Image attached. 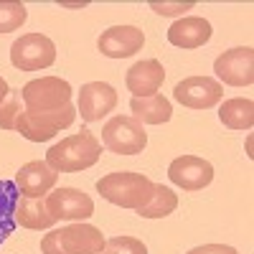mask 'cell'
I'll return each mask as SVG.
<instances>
[{
    "label": "cell",
    "instance_id": "6da1fadb",
    "mask_svg": "<svg viewBox=\"0 0 254 254\" xmlns=\"http://www.w3.org/2000/svg\"><path fill=\"white\" fill-rule=\"evenodd\" d=\"M99 155H102V142L97 140V135L89 130H81L51 145L44 160L56 173H79L92 168L99 160Z\"/></svg>",
    "mask_w": 254,
    "mask_h": 254
},
{
    "label": "cell",
    "instance_id": "7a4b0ae2",
    "mask_svg": "<svg viewBox=\"0 0 254 254\" xmlns=\"http://www.w3.org/2000/svg\"><path fill=\"white\" fill-rule=\"evenodd\" d=\"M155 183L142 176V173H132V171H115L107 173L97 181V193L120 208H132L137 211L140 206H145L153 198Z\"/></svg>",
    "mask_w": 254,
    "mask_h": 254
},
{
    "label": "cell",
    "instance_id": "3957f363",
    "mask_svg": "<svg viewBox=\"0 0 254 254\" xmlns=\"http://www.w3.org/2000/svg\"><path fill=\"white\" fill-rule=\"evenodd\" d=\"M104 234L84 221H71L61 229H49L41 239V254H102Z\"/></svg>",
    "mask_w": 254,
    "mask_h": 254
},
{
    "label": "cell",
    "instance_id": "277c9868",
    "mask_svg": "<svg viewBox=\"0 0 254 254\" xmlns=\"http://www.w3.org/2000/svg\"><path fill=\"white\" fill-rule=\"evenodd\" d=\"M74 120H76L74 104H66V107L54 110V112H28V110H23L18 115L15 132H20V137H26L31 142H46V140L56 137V132L71 127Z\"/></svg>",
    "mask_w": 254,
    "mask_h": 254
},
{
    "label": "cell",
    "instance_id": "5b68a950",
    "mask_svg": "<svg viewBox=\"0 0 254 254\" xmlns=\"http://www.w3.org/2000/svg\"><path fill=\"white\" fill-rule=\"evenodd\" d=\"M102 142L115 155H137L147 147V132L132 115H115L102 127Z\"/></svg>",
    "mask_w": 254,
    "mask_h": 254
},
{
    "label": "cell",
    "instance_id": "8992f818",
    "mask_svg": "<svg viewBox=\"0 0 254 254\" xmlns=\"http://www.w3.org/2000/svg\"><path fill=\"white\" fill-rule=\"evenodd\" d=\"M71 84L61 76H41L28 81L20 97L28 112H54L71 104Z\"/></svg>",
    "mask_w": 254,
    "mask_h": 254
},
{
    "label": "cell",
    "instance_id": "52a82bcc",
    "mask_svg": "<svg viewBox=\"0 0 254 254\" xmlns=\"http://www.w3.org/2000/svg\"><path fill=\"white\" fill-rule=\"evenodd\" d=\"M56 61V44L44 33H26L13 41L10 64L20 71H41Z\"/></svg>",
    "mask_w": 254,
    "mask_h": 254
},
{
    "label": "cell",
    "instance_id": "ba28073f",
    "mask_svg": "<svg viewBox=\"0 0 254 254\" xmlns=\"http://www.w3.org/2000/svg\"><path fill=\"white\" fill-rule=\"evenodd\" d=\"M56 221H87L94 214V201L79 188L61 186L44 198Z\"/></svg>",
    "mask_w": 254,
    "mask_h": 254
},
{
    "label": "cell",
    "instance_id": "9c48e42d",
    "mask_svg": "<svg viewBox=\"0 0 254 254\" xmlns=\"http://www.w3.org/2000/svg\"><path fill=\"white\" fill-rule=\"evenodd\" d=\"M173 99L188 110H211L224 99V87L211 76H188L176 84Z\"/></svg>",
    "mask_w": 254,
    "mask_h": 254
},
{
    "label": "cell",
    "instance_id": "30bf717a",
    "mask_svg": "<svg viewBox=\"0 0 254 254\" xmlns=\"http://www.w3.org/2000/svg\"><path fill=\"white\" fill-rule=\"evenodd\" d=\"M214 71L224 84H229V87H249L254 81V49L252 46H237V49L224 51L214 61Z\"/></svg>",
    "mask_w": 254,
    "mask_h": 254
},
{
    "label": "cell",
    "instance_id": "8fae6325",
    "mask_svg": "<svg viewBox=\"0 0 254 254\" xmlns=\"http://www.w3.org/2000/svg\"><path fill=\"white\" fill-rule=\"evenodd\" d=\"M117 107V92L107 81H89L79 89V104L76 115H81L84 122H99Z\"/></svg>",
    "mask_w": 254,
    "mask_h": 254
},
{
    "label": "cell",
    "instance_id": "7c38bea8",
    "mask_svg": "<svg viewBox=\"0 0 254 254\" xmlns=\"http://www.w3.org/2000/svg\"><path fill=\"white\" fill-rule=\"evenodd\" d=\"M168 178L183 190H201L214 181V165L198 155H181L168 165Z\"/></svg>",
    "mask_w": 254,
    "mask_h": 254
},
{
    "label": "cell",
    "instance_id": "4fadbf2b",
    "mask_svg": "<svg viewBox=\"0 0 254 254\" xmlns=\"http://www.w3.org/2000/svg\"><path fill=\"white\" fill-rule=\"evenodd\" d=\"M59 173L54 168H49L46 160H31L26 165H20V171L15 173V188L20 196L26 198H46L51 190L56 188Z\"/></svg>",
    "mask_w": 254,
    "mask_h": 254
},
{
    "label": "cell",
    "instance_id": "5bb4252c",
    "mask_svg": "<svg viewBox=\"0 0 254 254\" xmlns=\"http://www.w3.org/2000/svg\"><path fill=\"white\" fill-rule=\"evenodd\" d=\"M145 46V33L137 26H112L107 31H102L97 38V49L102 56L107 59H127L142 51Z\"/></svg>",
    "mask_w": 254,
    "mask_h": 254
},
{
    "label": "cell",
    "instance_id": "9a60e30c",
    "mask_svg": "<svg viewBox=\"0 0 254 254\" xmlns=\"http://www.w3.org/2000/svg\"><path fill=\"white\" fill-rule=\"evenodd\" d=\"M165 81V69L158 59H145L132 64L125 74V84L132 92V97H153Z\"/></svg>",
    "mask_w": 254,
    "mask_h": 254
},
{
    "label": "cell",
    "instance_id": "2e32d148",
    "mask_svg": "<svg viewBox=\"0 0 254 254\" xmlns=\"http://www.w3.org/2000/svg\"><path fill=\"white\" fill-rule=\"evenodd\" d=\"M214 31H211V23L201 15H188V18H178L176 23L168 28V41L176 49H198L206 46Z\"/></svg>",
    "mask_w": 254,
    "mask_h": 254
},
{
    "label": "cell",
    "instance_id": "e0dca14e",
    "mask_svg": "<svg viewBox=\"0 0 254 254\" xmlns=\"http://www.w3.org/2000/svg\"><path fill=\"white\" fill-rule=\"evenodd\" d=\"M13 219H15V224H20L23 229H31V231L54 229V224H56V219L46 208L44 198H26V196H18Z\"/></svg>",
    "mask_w": 254,
    "mask_h": 254
},
{
    "label": "cell",
    "instance_id": "ac0fdd59",
    "mask_svg": "<svg viewBox=\"0 0 254 254\" xmlns=\"http://www.w3.org/2000/svg\"><path fill=\"white\" fill-rule=\"evenodd\" d=\"M130 112L140 125H163L173 117V104L163 94L153 97H132L130 99Z\"/></svg>",
    "mask_w": 254,
    "mask_h": 254
},
{
    "label": "cell",
    "instance_id": "d6986e66",
    "mask_svg": "<svg viewBox=\"0 0 254 254\" xmlns=\"http://www.w3.org/2000/svg\"><path fill=\"white\" fill-rule=\"evenodd\" d=\"M219 120L229 130H252L254 125V102L252 99H226L219 107Z\"/></svg>",
    "mask_w": 254,
    "mask_h": 254
},
{
    "label": "cell",
    "instance_id": "ffe728a7",
    "mask_svg": "<svg viewBox=\"0 0 254 254\" xmlns=\"http://www.w3.org/2000/svg\"><path fill=\"white\" fill-rule=\"evenodd\" d=\"M176 208H178V193L171 190L168 186H163V183L160 186L155 183L153 198L137 208V216H142V219H165V216H171Z\"/></svg>",
    "mask_w": 254,
    "mask_h": 254
},
{
    "label": "cell",
    "instance_id": "44dd1931",
    "mask_svg": "<svg viewBox=\"0 0 254 254\" xmlns=\"http://www.w3.org/2000/svg\"><path fill=\"white\" fill-rule=\"evenodd\" d=\"M18 188L13 181H0V244H3L15 229V201H18Z\"/></svg>",
    "mask_w": 254,
    "mask_h": 254
},
{
    "label": "cell",
    "instance_id": "7402d4cb",
    "mask_svg": "<svg viewBox=\"0 0 254 254\" xmlns=\"http://www.w3.org/2000/svg\"><path fill=\"white\" fill-rule=\"evenodd\" d=\"M28 20V10L20 0H0V33L18 31Z\"/></svg>",
    "mask_w": 254,
    "mask_h": 254
},
{
    "label": "cell",
    "instance_id": "603a6c76",
    "mask_svg": "<svg viewBox=\"0 0 254 254\" xmlns=\"http://www.w3.org/2000/svg\"><path fill=\"white\" fill-rule=\"evenodd\" d=\"M102 254H147V247L135 237H112L104 242Z\"/></svg>",
    "mask_w": 254,
    "mask_h": 254
},
{
    "label": "cell",
    "instance_id": "cb8c5ba5",
    "mask_svg": "<svg viewBox=\"0 0 254 254\" xmlns=\"http://www.w3.org/2000/svg\"><path fill=\"white\" fill-rule=\"evenodd\" d=\"M196 3L193 0H150V10H155L158 15L173 18V15H183L186 10H193Z\"/></svg>",
    "mask_w": 254,
    "mask_h": 254
},
{
    "label": "cell",
    "instance_id": "d4e9b609",
    "mask_svg": "<svg viewBox=\"0 0 254 254\" xmlns=\"http://www.w3.org/2000/svg\"><path fill=\"white\" fill-rule=\"evenodd\" d=\"M20 112L23 110H20L18 99H8L0 104V130H15V122H18Z\"/></svg>",
    "mask_w": 254,
    "mask_h": 254
},
{
    "label": "cell",
    "instance_id": "484cf974",
    "mask_svg": "<svg viewBox=\"0 0 254 254\" xmlns=\"http://www.w3.org/2000/svg\"><path fill=\"white\" fill-rule=\"evenodd\" d=\"M186 254H239V252L229 244H201V247L188 249Z\"/></svg>",
    "mask_w": 254,
    "mask_h": 254
},
{
    "label": "cell",
    "instance_id": "4316f807",
    "mask_svg": "<svg viewBox=\"0 0 254 254\" xmlns=\"http://www.w3.org/2000/svg\"><path fill=\"white\" fill-rule=\"evenodd\" d=\"M8 92H10V87H8V81L0 76V104L5 102V97H8Z\"/></svg>",
    "mask_w": 254,
    "mask_h": 254
},
{
    "label": "cell",
    "instance_id": "83f0119b",
    "mask_svg": "<svg viewBox=\"0 0 254 254\" xmlns=\"http://www.w3.org/2000/svg\"><path fill=\"white\" fill-rule=\"evenodd\" d=\"M64 8H84V5H87V3H84V0H81V3H61Z\"/></svg>",
    "mask_w": 254,
    "mask_h": 254
}]
</instances>
